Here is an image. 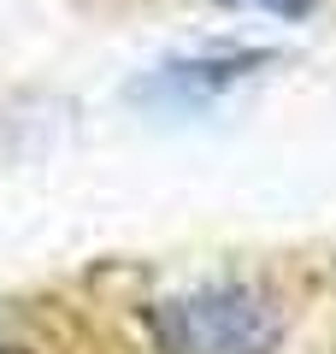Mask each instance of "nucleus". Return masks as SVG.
I'll use <instances>...</instances> for the list:
<instances>
[{"instance_id": "nucleus-2", "label": "nucleus", "mask_w": 336, "mask_h": 354, "mask_svg": "<svg viewBox=\"0 0 336 354\" xmlns=\"http://www.w3.org/2000/svg\"><path fill=\"white\" fill-rule=\"evenodd\" d=\"M260 65H265V53H224V59L207 53V59H177V65H165V71L148 83V95L160 88L165 101H207V95L242 83V77L260 71Z\"/></svg>"}, {"instance_id": "nucleus-3", "label": "nucleus", "mask_w": 336, "mask_h": 354, "mask_svg": "<svg viewBox=\"0 0 336 354\" xmlns=\"http://www.w3.org/2000/svg\"><path fill=\"white\" fill-rule=\"evenodd\" d=\"M224 6H248V12H265V18H289V24H295V18H307L312 6H319V0H224Z\"/></svg>"}, {"instance_id": "nucleus-1", "label": "nucleus", "mask_w": 336, "mask_h": 354, "mask_svg": "<svg viewBox=\"0 0 336 354\" xmlns=\"http://www.w3.org/2000/svg\"><path fill=\"white\" fill-rule=\"evenodd\" d=\"M148 337L160 354H277L289 337V319L265 290L224 278L153 301Z\"/></svg>"}, {"instance_id": "nucleus-4", "label": "nucleus", "mask_w": 336, "mask_h": 354, "mask_svg": "<svg viewBox=\"0 0 336 354\" xmlns=\"http://www.w3.org/2000/svg\"><path fill=\"white\" fill-rule=\"evenodd\" d=\"M0 354H12V348H6V342H0Z\"/></svg>"}]
</instances>
